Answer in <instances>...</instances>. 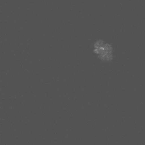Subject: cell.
Wrapping results in <instances>:
<instances>
[{"instance_id": "2", "label": "cell", "mask_w": 145, "mask_h": 145, "mask_svg": "<svg viewBox=\"0 0 145 145\" xmlns=\"http://www.w3.org/2000/svg\"><path fill=\"white\" fill-rule=\"evenodd\" d=\"M103 41L102 40H99L95 44V47L96 48H100L103 47Z\"/></svg>"}, {"instance_id": "1", "label": "cell", "mask_w": 145, "mask_h": 145, "mask_svg": "<svg viewBox=\"0 0 145 145\" xmlns=\"http://www.w3.org/2000/svg\"><path fill=\"white\" fill-rule=\"evenodd\" d=\"M103 48L106 53H112V48L110 45L106 44L103 46Z\"/></svg>"}]
</instances>
